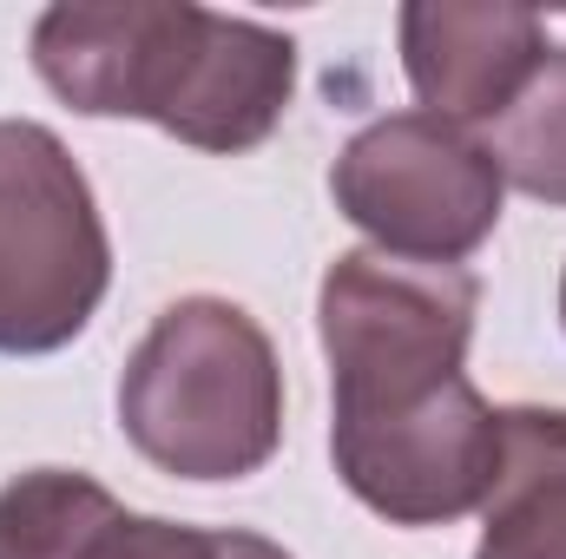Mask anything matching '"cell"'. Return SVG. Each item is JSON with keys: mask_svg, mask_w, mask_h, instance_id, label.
I'll return each mask as SVG.
<instances>
[{"mask_svg": "<svg viewBox=\"0 0 566 559\" xmlns=\"http://www.w3.org/2000/svg\"><path fill=\"white\" fill-rule=\"evenodd\" d=\"M402 73L422 99V113L481 126L501 119L521 86L541 73L547 20L527 7H474V0H409L402 20Z\"/></svg>", "mask_w": 566, "mask_h": 559, "instance_id": "obj_7", "label": "cell"}, {"mask_svg": "<svg viewBox=\"0 0 566 559\" xmlns=\"http://www.w3.org/2000/svg\"><path fill=\"white\" fill-rule=\"evenodd\" d=\"M27 60L80 119H145L218 158L258 151L296 93L290 33L191 0H60Z\"/></svg>", "mask_w": 566, "mask_h": 559, "instance_id": "obj_2", "label": "cell"}, {"mask_svg": "<svg viewBox=\"0 0 566 559\" xmlns=\"http://www.w3.org/2000/svg\"><path fill=\"white\" fill-rule=\"evenodd\" d=\"M560 323H566V271H560Z\"/></svg>", "mask_w": 566, "mask_h": 559, "instance_id": "obj_10", "label": "cell"}, {"mask_svg": "<svg viewBox=\"0 0 566 559\" xmlns=\"http://www.w3.org/2000/svg\"><path fill=\"white\" fill-rule=\"evenodd\" d=\"M474 559H566V409H501V467Z\"/></svg>", "mask_w": 566, "mask_h": 559, "instance_id": "obj_8", "label": "cell"}, {"mask_svg": "<svg viewBox=\"0 0 566 559\" xmlns=\"http://www.w3.org/2000/svg\"><path fill=\"white\" fill-rule=\"evenodd\" d=\"M113 289L99 198L60 133L0 119V356H53Z\"/></svg>", "mask_w": 566, "mask_h": 559, "instance_id": "obj_4", "label": "cell"}, {"mask_svg": "<svg viewBox=\"0 0 566 559\" xmlns=\"http://www.w3.org/2000/svg\"><path fill=\"white\" fill-rule=\"evenodd\" d=\"M488 151L514 191L566 211V46L541 60V73L521 86V99L494 119Z\"/></svg>", "mask_w": 566, "mask_h": 559, "instance_id": "obj_9", "label": "cell"}, {"mask_svg": "<svg viewBox=\"0 0 566 559\" xmlns=\"http://www.w3.org/2000/svg\"><path fill=\"white\" fill-rule=\"evenodd\" d=\"M0 559H296L244 527L133 514L80 467H27L0 487Z\"/></svg>", "mask_w": 566, "mask_h": 559, "instance_id": "obj_6", "label": "cell"}, {"mask_svg": "<svg viewBox=\"0 0 566 559\" xmlns=\"http://www.w3.org/2000/svg\"><path fill=\"white\" fill-rule=\"evenodd\" d=\"M119 428L178 481H244L271 467L283 447V362L271 329L231 296H178L126 356Z\"/></svg>", "mask_w": 566, "mask_h": 559, "instance_id": "obj_3", "label": "cell"}, {"mask_svg": "<svg viewBox=\"0 0 566 559\" xmlns=\"http://www.w3.org/2000/svg\"><path fill=\"white\" fill-rule=\"evenodd\" d=\"M481 277L343 251L316 289L329 356L336 481L389 527H448L474 514L501 467V409L468 382Z\"/></svg>", "mask_w": 566, "mask_h": 559, "instance_id": "obj_1", "label": "cell"}, {"mask_svg": "<svg viewBox=\"0 0 566 559\" xmlns=\"http://www.w3.org/2000/svg\"><path fill=\"white\" fill-rule=\"evenodd\" d=\"M329 198L376 251L409 264H461L494 238L507 178L468 126L416 106L369 119L336 151Z\"/></svg>", "mask_w": 566, "mask_h": 559, "instance_id": "obj_5", "label": "cell"}]
</instances>
